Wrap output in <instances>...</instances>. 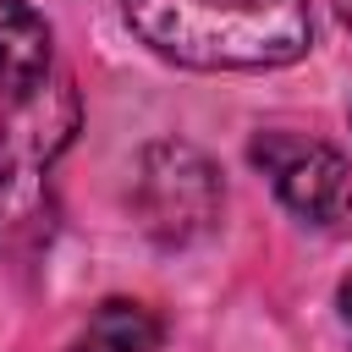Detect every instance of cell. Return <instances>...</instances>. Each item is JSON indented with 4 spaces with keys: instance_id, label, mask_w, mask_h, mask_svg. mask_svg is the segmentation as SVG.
I'll return each mask as SVG.
<instances>
[{
    "instance_id": "6da1fadb",
    "label": "cell",
    "mask_w": 352,
    "mask_h": 352,
    "mask_svg": "<svg viewBox=\"0 0 352 352\" xmlns=\"http://www.w3.org/2000/svg\"><path fill=\"white\" fill-rule=\"evenodd\" d=\"M126 28L192 72H275L308 55V0H121Z\"/></svg>"
},
{
    "instance_id": "277c9868",
    "label": "cell",
    "mask_w": 352,
    "mask_h": 352,
    "mask_svg": "<svg viewBox=\"0 0 352 352\" xmlns=\"http://www.w3.org/2000/svg\"><path fill=\"white\" fill-rule=\"evenodd\" d=\"M248 160L270 176V187L297 220L330 231L352 214V165L341 148L302 132H258L248 143Z\"/></svg>"
},
{
    "instance_id": "3957f363",
    "label": "cell",
    "mask_w": 352,
    "mask_h": 352,
    "mask_svg": "<svg viewBox=\"0 0 352 352\" xmlns=\"http://www.w3.org/2000/svg\"><path fill=\"white\" fill-rule=\"evenodd\" d=\"M226 204L220 170L209 165L204 148L160 138L138 154V176H132V209L143 220V231L165 248H187L198 236L214 231Z\"/></svg>"
},
{
    "instance_id": "5b68a950",
    "label": "cell",
    "mask_w": 352,
    "mask_h": 352,
    "mask_svg": "<svg viewBox=\"0 0 352 352\" xmlns=\"http://www.w3.org/2000/svg\"><path fill=\"white\" fill-rule=\"evenodd\" d=\"M50 72V22L28 0H0V94H22Z\"/></svg>"
},
{
    "instance_id": "8992f818",
    "label": "cell",
    "mask_w": 352,
    "mask_h": 352,
    "mask_svg": "<svg viewBox=\"0 0 352 352\" xmlns=\"http://www.w3.org/2000/svg\"><path fill=\"white\" fill-rule=\"evenodd\" d=\"M154 346H160V319L126 297L99 302L82 341H77V352H154Z\"/></svg>"
},
{
    "instance_id": "52a82bcc",
    "label": "cell",
    "mask_w": 352,
    "mask_h": 352,
    "mask_svg": "<svg viewBox=\"0 0 352 352\" xmlns=\"http://www.w3.org/2000/svg\"><path fill=\"white\" fill-rule=\"evenodd\" d=\"M341 319H346V330H352V275L341 280Z\"/></svg>"
},
{
    "instance_id": "7a4b0ae2",
    "label": "cell",
    "mask_w": 352,
    "mask_h": 352,
    "mask_svg": "<svg viewBox=\"0 0 352 352\" xmlns=\"http://www.w3.org/2000/svg\"><path fill=\"white\" fill-rule=\"evenodd\" d=\"M77 88L72 77H38L33 88L6 99L0 116V242L33 248L50 231V170L72 148L77 132Z\"/></svg>"
},
{
    "instance_id": "ba28073f",
    "label": "cell",
    "mask_w": 352,
    "mask_h": 352,
    "mask_svg": "<svg viewBox=\"0 0 352 352\" xmlns=\"http://www.w3.org/2000/svg\"><path fill=\"white\" fill-rule=\"evenodd\" d=\"M336 11H341V22L352 28V0H336Z\"/></svg>"
}]
</instances>
